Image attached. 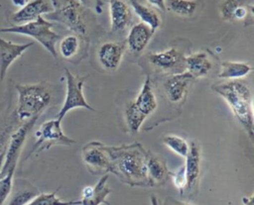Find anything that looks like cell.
I'll return each instance as SVG.
<instances>
[{
  "mask_svg": "<svg viewBox=\"0 0 254 205\" xmlns=\"http://www.w3.org/2000/svg\"><path fill=\"white\" fill-rule=\"evenodd\" d=\"M105 151L110 158V172L132 186L152 185L146 168L147 151L140 143L119 147L105 146Z\"/></svg>",
  "mask_w": 254,
  "mask_h": 205,
  "instance_id": "cell-1",
  "label": "cell"
},
{
  "mask_svg": "<svg viewBox=\"0 0 254 205\" xmlns=\"http://www.w3.org/2000/svg\"><path fill=\"white\" fill-rule=\"evenodd\" d=\"M212 89L226 101L249 138L253 140V100L249 86L240 80H230L213 85Z\"/></svg>",
  "mask_w": 254,
  "mask_h": 205,
  "instance_id": "cell-2",
  "label": "cell"
},
{
  "mask_svg": "<svg viewBox=\"0 0 254 205\" xmlns=\"http://www.w3.org/2000/svg\"><path fill=\"white\" fill-rule=\"evenodd\" d=\"M15 88L18 92L16 115L21 121L40 117L51 103L52 94L44 83L17 84Z\"/></svg>",
  "mask_w": 254,
  "mask_h": 205,
  "instance_id": "cell-3",
  "label": "cell"
},
{
  "mask_svg": "<svg viewBox=\"0 0 254 205\" xmlns=\"http://www.w3.org/2000/svg\"><path fill=\"white\" fill-rule=\"evenodd\" d=\"M54 24L49 20L38 17L36 20L21 25H12L6 28H0V33H14L29 36L39 42L55 58L58 57L56 43L60 36L52 30Z\"/></svg>",
  "mask_w": 254,
  "mask_h": 205,
  "instance_id": "cell-4",
  "label": "cell"
},
{
  "mask_svg": "<svg viewBox=\"0 0 254 205\" xmlns=\"http://www.w3.org/2000/svg\"><path fill=\"white\" fill-rule=\"evenodd\" d=\"M61 123V120L55 118L44 122L40 126L39 130L36 132L37 141L26 158H28L32 154L36 152L40 153L43 151H47L54 146H71L75 143L73 139L67 137L64 133Z\"/></svg>",
  "mask_w": 254,
  "mask_h": 205,
  "instance_id": "cell-5",
  "label": "cell"
},
{
  "mask_svg": "<svg viewBox=\"0 0 254 205\" xmlns=\"http://www.w3.org/2000/svg\"><path fill=\"white\" fill-rule=\"evenodd\" d=\"M85 78L86 76L74 75L67 68H65V80H66L65 99L56 118L62 121L70 110L75 108H85L89 111L95 112V109L87 103L83 95V84H84Z\"/></svg>",
  "mask_w": 254,
  "mask_h": 205,
  "instance_id": "cell-6",
  "label": "cell"
},
{
  "mask_svg": "<svg viewBox=\"0 0 254 205\" xmlns=\"http://www.w3.org/2000/svg\"><path fill=\"white\" fill-rule=\"evenodd\" d=\"M47 20L60 22L80 37L86 36L87 28L83 20L82 8L76 0H66L61 8L47 14Z\"/></svg>",
  "mask_w": 254,
  "mask_h": 205,
  "instance_id": "cell-7",
  "label": "cell"
},
{
  "mask_svg": "<svg viewBox=\"0 0 254 205\" xmlns=\"http://www.w3.org/2000/svg\"><path fill=\"white\" fill-rule=\"evenodd\" d=\"M38 118L39 117H34L24 122V124L11 136L9 145L4 153V160L0 170V176L6 175L9 172H15L24 142L27 138L28 133L37 122Z\"/></svg>",
  "mask_w": 254,
  "mask_h": 205,
  "instance_id": "cell-8",
  "label": "cell"
},
{
  "mask_svg": "<svg viewBox=\"0 0 254 205\" xmlns=\"http://www.w3.org/2000/svg\"><path fill=\"white\" fill-rule=\"evenodd\" d=\"M81 156L90 172L101 174L110 172V158L103 143L97 141L89 142L83 147Z\"/></svg>",
  "mask_w": 254,
  "mask_h": 205,
  "instance_id": "cell-9",
  "label": "cell"
},
{
  "mask_svg": "<svg viewBox=\"0 0 254 205\" xmlns=\"http://www.w3.org/2000/svg\"><path fill=\"white\" fill-rule=\"evenodd\" d=\"M53 11L54 6L49 0H31L25 6L13 13L11 15V20L16 23V25L26 24Z\"/></svg>",
  "mask_w": 254,
  "mask_h": 205,
  "instance_id": "cell-10",
  "label": "cell"
},
{
  "mask_svg": "<svg viewBox=\"0 0 254 205\" xmlns=\"http://www.w3.org/2000/svg\"><path fill=\"white\" fill-rule=\"evenodd\" d=\"M33 45V42L15 44L0 37V82L5 78L9 66Z\"/></svg>",
  "mask_w": 254,
  "mask_h": 205,
  "instance_id": "cell-11",
  "label": "cell"
},
{
  "mask_svg": "<svg viewBox=\"0 0 254 205\" xmlns=\"http://www.w3.org/2000/svg\"><path fill=\"white\" fill-rule=\"evenodd\" d=\"M194 78L187 71L179 72L168 77L164 82V90L170 102H180L186 95L189 86Z\"/></svg>",
  "mask_w": 254,
  "mask_h": 205,
  "instance_id": "cell-12",
  "label": "cell"
},
{
  "mask_svg": "<svg viewBox=\"0 0 254 205\" xmlns=\"http://www.w3.org/2000/svg\"><path fill=\"white\" fill-rule=\"evenodd\" d=\"M109 11L112 32L119 34L125 31L132 19L128 5L123 0H109Z\"/></svg>",
  "mask_w": 254,
  "mask_h": 205,
  "instance_id": "cell-13",
  "label": "cell"
},
{
  "mask_svg": "<svg viewBox=\"0 0 254 205\" xmlns=\"http://www.w3.org/2000/svg\"><path fill=\"white\" fill-rule=\"evenodd\" d=\"M125 47L123 44L107 42L103 44L97 52L100 64L109 70L116 69L121 62Z\"/></svg>",
  "mask_w": 254,
  "mask_h": 205,
  "instance_id": "cell-14",
  "label": "cell"
},
{
  "mask_svg": "<svg viewBox=\"0 0 254 205\" xmlns=\"http://www.w3.org/2000/svg\"><path fill=\"white\" fill-rule=\"evenodd\" d=\"M108 174H104L100 177L95 186H85L82 189V198L80 199L81 205H99L108 204L105 200L106 197L111 193V188L107 185Z\"/></svg>",
  "mask_w": 254,
  "mask_h": 205,
  "instance_id": "cell-15",
  "label": "cell"
},
{
  "mask_svg": "<svg viewBox=\"0 0 254 205\" xmlns=\"http://www.w3.org/2000/svg\"><path fill=\"white\" fill-rule=\"evenodd\" d=\"M185 175H186V187L191 189L197 182L200 171V154L197 145L192 142L190 146L189 153L186 156Z\"/></svg>",
  "mask_w": 254,
  "mask_h": 205,
  "instance_id": "cell-16",
  "label": "cell"
},
{
  "mask_svg": "<svg viewBox=\"0 0 254 205\" xmlns=\"http://www.w3.org/2000/svg\"><path fill=\"white\" fill-rule=\"evenodd\" d=\"M154 33L155 31L153 29L143 23L132 26L127 37L129 50L133 52L142 51L152 39Z\"/></svg>",
  "mask_w": 254,
  "mask_h": 205,
  "instance_id": "cell-17",
  "label": "cell"
},
{
  "mask_svg": "<svg viewBox=\"0 0 254 205\" xmlns=\"http://www.w3.org/2000/svg\"><path fill=\"white\" fill-rule=\"evenodd\" d=\"M135 107L146 117L151 115L157 108V100L154 94L150 76H147L139 94L133 101Z\"/></svg>",
  "mask_w": 254,
  "mask_h": 205,
  "instance_id": "cell-18",
  "label": "cell"
},
{
  "mask_svg": "<svg viewBox=\"0 0 254 205\" xmlns=\"http://www.w3.org/2000/svg\"><path fill=\"white\" fill-rule=\"evenodd\" d=\"M148 58L154 66L162 70L173 69L185 60L183 55L176 49L150 53Z\"/></svg>",
  "mask_w": 254,
  "mask_h": 205,
  "instance_id": "cell-19",
  "label": "cell"
},
{
  "mask_svg": "<svg viewBox=\"0 0 254 205\" xmlns=\"http://www.w3.org/2000/svg\"><path fill=\"white\" fill-rule=\"evenodd\" d=\"M187 72H189L193 78L203 77L211 69V62L208 59V56L204 52L193 53L184 60Z\"/></svg>",
  "mask_w": 254,
  "mask_h": 205,
  "instance_id": "cell-20",
  "label": "cell"
},
{
  "mask_svg": "<svg viewBox=\"0 0 254 205\" xmlns=\"http://www.w3.org/2000/svg\"><path fill=\"white\" fill-rule=\"evenodd\" d=\"M246 0H223L220 4L221 17L226 21L243 20L248 15V7Z\"/></svg>",
  "mask_w": 254,
  "mask_h": 205,
  "instance_id": "cell-21",
  "label": "cell"
},
{
  "mask_svg": "<svg viewBox=\"0 0 254 205\" xmlns=\"http://www.w3.org/2000/svg\"><path fill=\"white\" fill-rule=\"evenodd\" d=\"M252 70V66L245 62L238 61H223L218 74L219 78L223 79H238L246 76Z\"/></svg>",
  "mask_w": 254,
  "mask_h": 205,
  "instance_id": "cell-22",
  "label": "cell"
},
{
  "mask_svg": "<svg viewBox=\"0 0 254 205\" xmlns=\"http://www.w3.org/2000/svg\"><path fill=\"white\" fill-rule=\"evenodd\" d=\"M129 3L133 8L135 14L141 19L143 24L149 26L154 31H156L160 27L161 19L152 8L146 5H143L137 0H130Z\"/></svg>",
  "mask_w": 254,
  "mask_h": 205,
  "instance_id": "cell-23",
  "label": "cell"
},
{
  "mask_svg": "<svg viewBox=\"0 0 254 205\" xmlns=\"http://www.w3.org/2000/svg\"><path fill=\"white\" fill-rule=\"evenodd\" d=\"M146 168L148 178L152 185L154 182H162L165 180L167 176V169L165 164L150 152H147Z\"/></svg>",
  "mask_w": 254,
  "mask_h": 205,
  "instance_id": "cell-24",
  "label": "cell"
},
{
  "mask_svg": "<svg viewBox=\"0 0 254 205\" xmlns=\"http://www.w3.org/2000/svg\"><path fill=\"white\" fill-rule=\"evenodd\" d=\"M196 0H168L166 7L173 13L182 17H190L197 8Z\"/></svg>",
  "mask_w": 254,
  "mask_h": 205,
  "instance_id": "cell-25",
  "label": "cell"
},
{
  "mask_svg": "<svg viewBox=\"0 0 254 205\" xmlns=\"http://www.w3.org/2000/svg\"><path fill=\"white\" fill-rule=\"evenodd\" d=\"M59 189L51 193H39L32 200H30L25 205H81L80 200L72 201H63L57 197V192Z\"/></svg>",
  "mask_w": 254,
  "mask_h": 205,
  "instance_id": "cell-26",
  "label": "cell"
},
{
  "mask_svg": "<svg viewBox=\"0 0 254 205\" xmlns=\"http://www.w3.org/2000/svg\"><path fill=\"white\" fill-rule=\"evenodd\" d=\"M125 118H126V122L129 130L132 133H137L140 130L142 124L144 123L147 117L135 107L133 101H130L126 105Z\"/></svg>",
  "mask_w": 254,
  "mask_h": 205,
  "instance_id": "cell-27",
  "label": "cell"
},
{
  "mask_svg": "<svg viewBox=\"0 0 254 205\" xmlns=\"http://www.w3.org/2000/svg\"><path fill=\"white\" fill-rule=\"evenodd\" d=\"M60 52L64 58L71 59L75 56L79 51V40L75 35H69L64 37L59 46Z\"/></svg>",
  "mask_w": 254,
  "mask_h": 205,
  "instance_id": "cell-28",
  "label": "cell"
},
{
  "mask_svg": "<svg viewBox=\"0 0 254 205\" xmlns=\"http://www.w3.org/2000/svg\"><path fill=\"white\" fill-rule=\"evenodd\" d=\"M163 143L165 146H167L170 150H172L174 153L181 156H187L189 150H190V145L188 142L179 136L176 135H169L166 136L163 139Z\"/></svg>",
  "mask_w": 254,
  "mask_h": 205,
  "instance_id": "cell-29",
  "label": "cell"
},
{
  "mask_svg": "<svg viewBox=\"0 0 254 205\" xmlns=\"http://www.w3.org/2000/svg\"><path fill=\"white\" fill-rule=\"evenodd\" d=\"M38 194L39 191L33 186H30V188H23L21 190H17L11 196L7 205H25Z\"/></svg>",
  "mask_w": 254,
  "mask_h": 205,
  "instance_id": "cell-30",
  "label": "cell"
},
{
  "mask_svg": "<svg viewBox=\"0 0 254 205\" xmlns=\"http://www.w3.org/2000/svg\"><path fill=\"white\" fill-rule=\"evenodd\" d=\"M14 172H9L6 175L0 176V205H2L11 193L13 187Z\"/></svg>",
  "mask_w": 254,
  "mask_h": 205,
  "instance_id": "cell-31",
  "label": "cell"
},
{
  "mask_svg": "<svg viewBox=\"0 0 254 205\" xmlns=\"http://www.w3.org/2000/svg\"><path fill=\"white\" fill-rule=\"evenodd\" d=\"M175 185L182 191L183 188L186 187V175H185V167H181L179 171L174 176Z\"/></svg>",
  "mask_w": 254,
  "mask_h": 205,
  "instance_id": "cell-32",
  "label": "cell"
},
{
  "mask_svg": "<svg viewBox=\"0 0 254 205\" xmlns=\"http://www.w3.org/2000/svg\"><path fill=\"white\" fill-rule=\"evenodd\" d=\"M149 4L155 6L156 8H158L159 10L165 12L167 10L166 7V0H147Z\"/></svg>",
  "mask_w": 254,
  "mask_h": 205,
  "instance_id": "cell-33",
  "label": "cell"
},
{
  "mask_svg": "<svg viewBox=\"0 0 254 205\" xmlns=\"http://www.w3.org/2000/svg\"><path fill=\"white\" fill-rule=\"evenodd\" d=\"M12 3H13L15 6L22 8L23 6H25V5L28 3V1H27V0H12Z\"/></svg>",
  "mask_w": 254,
  "mask_h": 205,
  "instance_id": "cell-34",
  "label": "cell"
},
{
  "mask_svg": "<svg viewBox=\"0 0 254 205\" xmlns=\"http://www.w3.org/2000/svg\"><path fill=\"white\" fill-rule=\"evenodd\" d=\"M253 195L250 197H243V203L244 205H253Z\"/></svg>",
  "mask_w": 254,
  "mask_h": 205,
  "instance_id": "cell-35",
  "label": "cell"
},
{
  "mask_svg": "<svg viewBox=\"0 0 254 205\" xmlns=\"http://www.w3.org/2000/svg\"><path fill=\"white\" fill-rule=\"evenodd\" d=\"M4 153H5V151H2L0 153V170H1V167L3 164V160H4Z\"/></svg>",
  "mask_w": 254,
  "mask_h": 205,
  "instance_id": "cell-36",
  "label": "cell"
},
{
  "mask_svg": "<svg viewBox=\"0 0 254 205\" xmlns=\"http://www.w3.org/2000/svg\"><path fill=\"white\" fill-rule=\"evenodd\" d=\"M181 205H189V204H181Z\"/></svg>",
  "mask_w": 254,
  "mask_h": 205,
  "instance_id": "cell-37",
  "label": "cell"
}]
</instances>
